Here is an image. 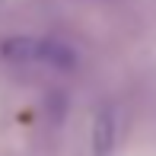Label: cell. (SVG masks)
<instances>
[{"mask_svg": "<svg viewBox=\"0 0 156 156\" xmlns=\"http://www.w3.org/2000/svg\"><path fill=\"white\" fill-rule=\"evenodd\" d=\"M10 64H45L54 70H73L76 67V51L67 48L58 38H32V35H13L0 45Z\"/></svg>", "mask_w": 156, "mask_h": 156, "instance_id": "obj_1", "label": "cell"}, {"mask_svg": "<svg viewBox=\"0 0 156 156\" xmlns=\"http://www.w3.org/2000/svg\"><path fill=\"white\" fill-rule=\"evenodd\" d=\"M115 112L112 108H102L96 115L93 121V153L96 156H112V150H115Z\"/></svg>", "mask_w": 156, "mask_h": 156, "instance_id": "obj_2", "label": "cell"}]
</instances>
